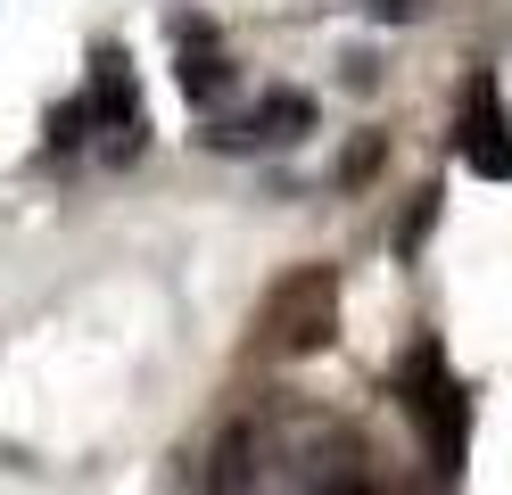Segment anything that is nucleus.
I'll list each match as a JSON object with an SVG mask.
<instances>
[{
  "label": "nucleus",
  "instance_id": "6",
  "mask_svg": "<svg viewBox=\"0 0 512 495\" xmlns=\"http://www.w3.org/2000/svg\"><path fill=\"white\" fill-rule=\"evenodd\" d=\"M91 116H108L116 132H141V99H133V66H124V50L91 58Z\"/></svg>",
  "mask_w": 512,
  "mask_h": 495
},
{
  "label": "nucleus",
  "instance_id": "2",
  "mask_svg": "<svg viewBox=\"0 0 512 495\" xmlns=\"http://www.w3.org/2000/svg\"><path fill=\"white\" fill-rule=\"evenodd\" d=\"M397 396H405V413H413V429H422V446H430V462L446 479L463 471V446H471V396H463V380L446 372V355H438V339H422L405 355V372H397Z\"/></svg>",
  "mask_w": 512,
  "mask_h": 495
},
{
  "label": "nucleus",
  "instance_id": "8",
  "mask_svg": "<svg viewBox=\"0 0 512 495\" xmlns=\"http://www.w3.org/2000/svg\"><path fill=\"white\" fill-rule=\"evenodd\" d=\"M223 83H232V66H223L215 50H199V42H190V58H182V91H190V99H215Z\"/></svg>",
  "mask_w": 512,
  "mask_h": 495
},
{
  "label": "nucleus",
  "instance_id": "7",
  "mask_svg": "<svg viewBox=\"0 0 512 495\" xmlns=\"http://www.w3.org/2000/svg\"><path fill=\"white\" fill-rule=\"evenodd\" d=\"M273 446H265V429L256 421H232L215 438V471H207V487H256V462H265Z\"/></svg>",
  "mask_w": 512,
  "mask_h": 495
},
{
  "label": "nucleus",
  "instance_id": "11",
  "mask_svg": "<svg viewBox=\"0 0 512 495\" xmlns=\"http://www.w3.org/2000/svg\"><path fill=\"white\" fill-rule=\"evenodd\" d=\"M413 9H422V0H372V17H389V25H405Z\"/></svg>",
  "mask_w": 512,
  "mask_h": 495
},
{
  "label": "nucleus",
  "instance_id": "4",
  "mask_svg": "<svg viewBox=\"0 0 512 495\" xmlns=\"http://www.w3.org/2000/svg\"><path fill=\"white\" fill-rule=\"evenodd\" d=\"M298 487H356L364 479V438H356V429H339V421H314L306 429V438H298Z\"/></svg>",
  "mask_w": 512,
  "mask_h": 495
},
{
  "label": "nucleus",
  "instance_id": "1",
  "mask_svg": "<svg viewBox=\"0 0 512 495\" xmlns=\"http://www.w3.org/2000/svg\"><path fill=\"white\" fill-rule=\"evenodd\" d=\"M339 339V273L331 264H298V273H281L265 289V306H256V355L273 363H306Z\"/></svg>",
  "mask_w": 512,
  "mask_h": 495
},
{
  "label": "nucleus",
  "instance_id": "9",
  "mask_svg": "<svg viewBox=\"0 0 512 495\" xmlns=\"http://www.w3.org/2000/svg\"><path fill=\"white\" fill-rule=\"evenodd\" d=\"M438 223V190H422V198H413V215H405V231H397V256H413V248H422V231Z\"/></svg>",
  "mask_w": 512,
  "mask_h": 495
},
{
  "label": "nucleus",
  "instance_id": "10",
  "mask_svg": "<svg viewBox=\"0 0 512 495\" xmlns=\"http://www.w3.org/2000/svg\"><path fill=\"white\" fill-rule=\"evenodd\" d=\"M372 165H380V141H372V132H364V141H356V149H347V165H339V182H364V174H372Z\"/></svg>",
  "mask_w": 512,
  "mask_h": 495
},
{
  "label": "nucleus",
  "instance_id": "3",
  "mask_svg": "<svg viewBox=\"0 0 512 495\" xmlns=\"http://www.w3.org/2000/svg\"><path fill=\"white\" fill-rule=\"evenodd\" d=\"M455 149L479 182H512V108L496 75H471L463 83V108H455Z\"/></svg>",
  "mask_w": 512,
  "mask_h": 495
},
{
  "label": "nucleus",
  "instance_id": "5",
  "mask_svg": "<svg viewBox=\"0 0 512 495\" xmlns=\"http://www.w3.org/2000/svg\"><path fill=\"white\" fill-rule=\"evenodd\" d=\"M306 124H314V99L306 91H273L248 124H223V132H207V141L215 149H256V141H298Z\"/></svg>",
  "mask_w": 512,
  "mask_h": 495
}]
</instances>
